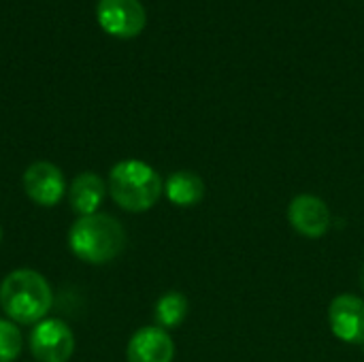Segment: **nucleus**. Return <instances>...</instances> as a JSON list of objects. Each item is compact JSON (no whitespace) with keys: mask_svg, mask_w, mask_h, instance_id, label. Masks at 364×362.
<instances>
[{"mask_svg":"<svg viewBox=\"0 0 364 362\" xmlns=\"http://www.w3.org/2000/svg\"><path fill=\"white\" fill-rule=\"evenodd\" d=\"M53 303L49 282L34 269H15L0 284V307L15 324H38Z\"/></svg>","mask_w":364,"mask_h":362,"instance_id":"1","label":"nucleus"},{"mask_svg":"<svg viewBox=\"0 0 364 362\" xmlns=\"http://www.w3.org/2000/svg\"><path fill=\"white\" fill-rule=\"evenodd\" d=\"M73 254L87 265H107L126 247V230L119 220L109 213L81 215L68 230Z\"/></svg>","mask_w":364,"mask_h":362,"instance_id":"2","label":"nucleus"},{"mask_svg":"<svg viewBox=\"0 0 364 362\" xmlns=\"http://www.w3.org/2000/svg\"><path fill=\"white\" fill-rule=\"evenodd\" d=\"M111 198L130 213L149 211L162 196L164 183L154 166L141 160H122L109 173Z\"/></svg>","mask_w":364,"mask_h":362,"instance_id":"3","label":"nucleus"},{"mask_svg":"<svg viewBox=\"0 0 364 362\" xmlns=\"http://www.w3.org/2000/svg\"><path fill=\"white\" fill-rule=\"evenodd\" d=\"M30 352L38 362H68L75 352L70 326L58 318H45L30 333Z\"/></svg>","mask_w":364,"mask_h":362,"instance_id":"4","label":"nucleus"},{"mask_svg":"<svg viewBox=\"0 0 364 362\" xmlns=\"http://www.w3.org/2000/svg\"><path fill=\"white\" fill-rule=\"evenodd\" d=\"M96 17L100 28L117 38H132L147 23L141 0H98Z\"/></svg>","mask_w":364,"mask_h":362,"instance_id":"5","label":"nucleus"},{"mask_svg":"<svg viewBox=\"0 0 364 362\" xmlns=\"http://www.w3.org/2000/svg\"><path fill=\"white\" fill-rule=\"evenodd\" d=\"M26 196L41 207H55L66 194V181L62 171L51 162H34L23 173Z\"/></svg>","mask_w":364,"mask_h":362,"instance_id":"6","label":"nucleus"},{"mask_svg":"<svg viewBox=\"0 0 364 362\" xmlns=\"http://www.w3.org/2000/svg\"><path fill=\"white\" fill-rule=\"evenodd\" d=\"M331 331L346 344L364 346V301L354 294H339L328 307Z\"/></svg>","mask_w":364,"mask_h":362,"instance_id":"7","label":"nucleus"},{"mask_svg":"<svg viewBox=\"0 0 364 362\" xmlns=\"http://www.w3.org/2000/svg\"><path fill=\"white\" fill-rule=\"evenodd\" d=\"M288 220L296 233L309 239L324 237L331 228V209L328 205L314 196V194H301L292 198L288 207Z\"/></svg>","mask_w":364,"mask_h":362,"instance_id":"8","label":"nucleus"},{"mask_svg":"<svg viewBox=\"0 0 364 362\" xmlns=\"http://www.w3.org/2000/svg\"><path fill=\"white\" fill-rule=\"evenodd\" d=\"M175 344L160 326H145L136 331L126 348L128 362H173Z\"/></svg>","mask_w":364,"mask_h":362,"instance_id":"9","label":"nucleus"},{"mask_svg":"<svg viewBox=\"0 0 364 362\" xmlns=\"http://www.w3.org/2000/svg\"><path fill=\"white\" fill-rule=\"evenodd\" d=\"M105 194H107V186L102 177L92 171L79 173L68 186V203L79 218L98 213V207L102 205Z\"/></svg>","mask_w":364,"mask_h":362,"instance_id":"10","label":"nucleus"},{"mask_svg":"<svg viewBox=\"0 0 364 362\" xmlns=\"http://www.w3.org/2000/svg\"><path fill=\"white\" fill-rule=\"evenodd\" d=\"M164 192H166V196H168V201L173 205H177V207H192V205H198L203 201V196H205V181L194 171H175L166 179Z\"/></svg>","mask_w":364,"mask_h":362,"instance_id":"11","label":"nucleus"},{"mask_svg":"<svg viewBox=\"0 0 364 362\" xmlns=\"http://www.w3.org/2000/svg\"><path fill=\"white\" fill-rule=\"evenodd\" d=\"M188 316V299L181 292H166L156 303V322L160 329H177Z\"/></svg>","mask_w":364,"mask_h":362,"instance_id":"12","label":"nucleus"},{"mask_svg":"<svg viewBox=\"0 0 364 362\" xmlns=\"http://www.w3.org/2000/svg\"><path fill=\"white\" fill-rule=\"evenodd\" d=\"M23 337L11 320H0V362H13L21 354Z\"/></svg>","mask_w":364,"mask_h":362,"instance_id":"13","label":"nucleus"},{"mask_svg":"<svg viewBox=\"0 0 364 362\" xmlns=\"http://www.w3.org/2000/svg\"><path fill=\"white\" fill-rule=\"evenodd\" d=\"M0 241H2V228H0Z\"/></svg>","mask_w":364,"mask_h":362,"instance_id":"14","label":"nucleus"}]
</instances>
